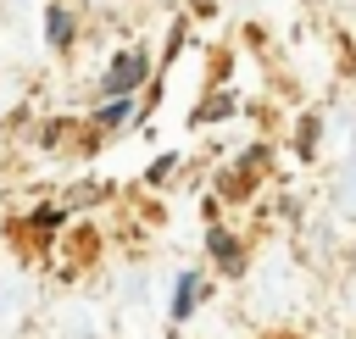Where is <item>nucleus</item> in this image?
Here are the masks:
<instances>
[{
  "mask_svg": "<svg viewBox=\"0 0 356 339\" xmlns=\"http://www.w3.org/2000/svg\"><path fill=\"white\" fill-rule=\"evenodd\" d=\"M150 72V61H145V50H122L117 61H111V72H106V100H122L139 78Z\"/></svg>",
  "mask_w": 356,
  "mask_h": 339,
  "instance_id": "nucleus-1",
  "label": "nucleus"
},
{
  "mask_svg": "<svg viewBox=\"0 0 356 339\" xmlns=\"http://www.w3.org/2000/svg\"><path fill=\"white\" fill-rule=\"evenodd\" d=\"M128 117V100H111V106H100V122H122Z\"/></svg>",
  "mask_w": 356,
  "mask_h": 339,
  "instance_id": "nucleus-5",
  "label": "nucleus"
},
{
  "mask_svg": "<svg viewBox=\"0 0 356 339\" xmlns=\"http://www.w3.org/2000/svg\"><path fill=\"white\" fill-rule=\"evenodd\" d=\"M195 295H200V278H195V272H184V278H178V295H172V317H178V322L195 311Z\"/></svg>",
  "mask_w": 356,
  "mask_h": 339,
  "instance_id": "nucleus-3",
  "label": "nucleus"
},
{
  "mask_svg": "<svg viewBox=\"0 0 356 339\" xmlns=\"http://www.w3.org/2000/svg\"><path fill=\"white\" fill-rule=\"evenodd\" d=\"M206 239H211V256H217V261H222V267H239V250H234V239H228V233H222V228H211V233H206Z\"/></svg>",
  "mask_w": 356,
  "mask_h": 339,
  "instance_id": "nucleus-4",
  "label": "nucleus"
},
{
  "mask_svg": "<svg viewBox=\"0 0 356 339\" xmlns=\"http://www.w3.org/2000/svg\"><path fill=\"white\" fill-rule=\"evenodd\" d=\"M89 200H100V183H78V195H72V206H89Z\"/></svg>",
  "mask_w": 356,
  "mask_h": 339,
  "instance_id": "nucleus-7",
  "label": "nucleus"
},
{
  "mask_svg": "<svg viewBox=\"0 0 356 339\" xmlns=\"http://www.w3.org/2000/svg\"><path fill=\"white\" fill-rule=\"evenodd\" d=\"M44 39H50L56 50L72 39V17H67V6H50V11H44Z\"/></svg>",
  "mask_w": 356,
  "mask_h": 339,
  "instance_id": "nucleus-2",
  "label": "nucleus"
},
{
  "mask_svg": "<svg viewBox=\"0 0 356 339\" xmlns=\"http://www.w3.org/2000/svg\"><path fill=\"white\" fill-rule=\"evenodd\" d=\"M312 139H317V122L306 117V122H300V156H312Z\"/></svg>",
  "mask_w": 356,
  "mask_h": 339,
  "instance_id": "nucleus-6",
  "label": "nucleus"
}]
</instances>
